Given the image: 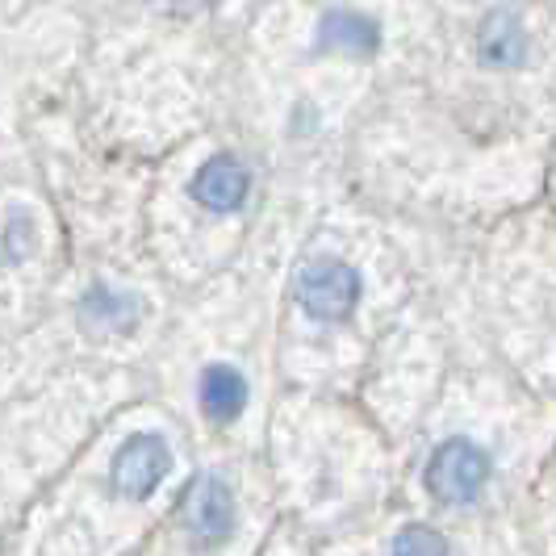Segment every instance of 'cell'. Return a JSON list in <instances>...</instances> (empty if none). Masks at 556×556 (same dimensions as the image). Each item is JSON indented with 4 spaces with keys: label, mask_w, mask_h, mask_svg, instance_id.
Segmentation results:
<instances>
[{
    "label": "cell",
    "mask_w": 556,
    "mask_h": 556,
    "mask_svg": "<svg viewBox=\"0 0 556 556\" xmlns=\"http://www.w3.org/2000/svg\"><path fill=\"white\" fill-rule=\"evenodd\" d=\"M381 47V26L364 13L352 9H331L323 22H318V51H331V55H372Z\"/></svg>",
    "instance_id": "7"
},
{
    "label": "cell",
    "mask_w": 556,
    "mask_h": 556,
    "mask_svg": "<svg viewBox=\"0 0 556 556\" xmlns=\"http://www.w3.org/2000/svg\"><path fill=\"white\" fill-rule=\"evenodd\" d=\"M172 465H176V456H172L164 435L135 431L126 444L113 452V465H110L113 490L122 498H135V502L151 498L160 490V481L172 473Z\"/></svg>",
    "instance_id": "4"
},
{
    "label": "cell",
    "mask_w": 556,
    "mask_h": 556,
    "mask_svg": "<svg viewBox=\"0 0 556 556\" xmlns=\"http://www.w3.org/2000/svg\"><path fill=\"white\" fill-rule=\"evenodd\" d=\"M180 519H185V531L197 548H218L235 535V523H239V506H235V494L223 477L201 473L189 481L185 498H180Z\"/></svg>",
    "instance_id": "3"
},
{
    "label": "cell",
    "mask_w": 556,
    "mask_h": 556,
    "mask_svg": "<svg viewBox=\"0 0 556 556\" xmlns=\"http://www.w3.org/2000/svg\"><path fill=\"white\" fill-rule=\"evenodd\" d=\"M477 59L485 67H498V72H510L528 59V29L523 22L510 13V9H490L477 26Z\"/></svg>",
    "instance_id": "6"
},
{
    "label": "cell",
    "mask_w": 556,
    "mask_h": 556,
    "mask_svg": "<svg viewBox=\"0 0 556 556\" xmlns=\"http://www.w3.org/2000/svg\"><path fill=\"white\" fill-rule=\"evenodd\" d=\"M293 298L314 323H348L361 306V273L348 260L318 255L298 268Z\"/></svg>",
    "instance_id": "1"
},
{
    "label": "cell",
    "mask_w": 556,
    "mask_h": 556,
    "mask_svg": "<svg viewBox=\"0 0 556 556\" xmlns=\"http://www.w3.org/2000/svg\"><path fill=\"white\" fill-rule=\"evenodd\" d=\"M390 556H447V540L435 528H422V523H410L393 535Z\"/></svg>",
    "instance_id": "10"
},
{
    "label": "cell",
    "mask_w": 556,
    "mask_h": 556,
    "mask_svg": "<svg viewBox=\"0 0 556 556\" xmlns=\"http://www.w3.org/2000/svg\"><path fill=\"white\" fill-rule=\"evenodd\" d=\"M197 397H201V410L214 422H235L248 410V377L239 368H230V364H210L201 372Z\"/></svg>",
    "instance_id": "8"
},
{
    "label": "cell",
    "mask_w": 556,
    "mask_h": 556,
    "mask_svg": "<svg viewBox=\"0 0 556 556\" xmlns=\"http://www.w3.org/2000/svg\"><path fill=\"white\" fill-rule=\"evenodd\" d=\"M80 314L88 327H97V331H126V327H135L142 314V302L135 293H126V289H113V285H92L88 293H84L80 302Z\"/></svg>",
    "instance_id": "9"
},
{
    "label": "cell",
    "mask_w": 556,
    "mask_h": 556,
    "mask_svg": "<svg viewBox=\"0 0 556 556\" xmlns=\"http://www.w3.org/2000/svg\"><path fill=\"white\" fill-rule=\"evenodd\" d=\"M172 4H180V9H210V4H218V0H172Z\"/></svg>",
    "instance_id": "12"
},
{
    "label": "cell",
    "mask_w": 556,
    "mask_h": 556,
    "mask_svg": "<svg viewBox=\"0 0 556 556\" xmlns=\"http://www.w3.org/2000/svg\"><path fill=\"white\" fill-rule=\"evenodd\" d=\"M490 473H494V465H490L485 447L456 435V440H444L431 452L422 481H427V494L435 502H444V506H473L481 498Z\"/></svg>",
    "instance_id": "2"
},
{
    "label": "cell",
    "mask_w": 556,
    "mask_h": 556,
    "mask_svg": "<svg viewBox=\"0 0 556 556\" xmlns=\"http://www.w3.org/2000/svg\"><path fill=\"white\" fill-rule=\"evenodd\" d=\"M34 243V223H29L26 214H13L9 226H4V251H9V260H22Z\"/></svg>",
    "instance_id": "11"
},
{
    "label": "cell",
    "mask_w": 556,
    "mask_h": 556,
    "mask_svg": "<svg viewBox=\"0 0 556 556\" xmlns=\"http://www.w3.org/2000/svg\"><path fill=\"white\" fill-rule=\"evenodd\" d=\"M189 193L210 214H235V210H243V201L251 193V172L239 155H210L197 167Z\"/></svg>",
    "instance_id": "5"
}]
</instances>
